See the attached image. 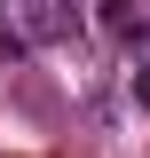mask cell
Listing matches in <instances>:
<instances>
[{
  "mask_svg": "<svg viewBox=\"0 0 150 158\" xmlns=\"http://www.w3.org/2000/svg\"><path fill=\"white\" fill-rule=\"evenodd\" d=\"M95 24H103V40H111V48H127V56H134V48H150V24H142V8H134V0H103V16H95Z\"/></svg>",
  "mask_w": 150,
  "mask_h": 158,
  "instance_id": "1",
  "label": "cell"
},
{
  "mask_svg": "<svg viewBox=\"0 0 150 158\" xmlns=\"http://www.w3.org/2000/svg\"><path fill=\"white\" fill-rule=\"evenodd\" d=\"M24 56H32V40H24V32H16V24H8V16H0V71H16Z\"/></svg>",
  "mask_w": 150,
  "mask_h": 158,
  "instance_id": "2",
  "label": "cell"
},
{
  "mask_svg": "<svg viewBox=\"0 0 150 158\" xmlns=\"http://www.w3.org/2000/svg\"><path fill=\"white\" fill-rule=\"evenodd\" d=\"M127 95H134V111H150V63H134V71H127Z\"/></svg>",
  "mask_w": 150,
  "mask_h": 158,
  "instance_id": "3",
  "label": "cell"
}]
</instances>
